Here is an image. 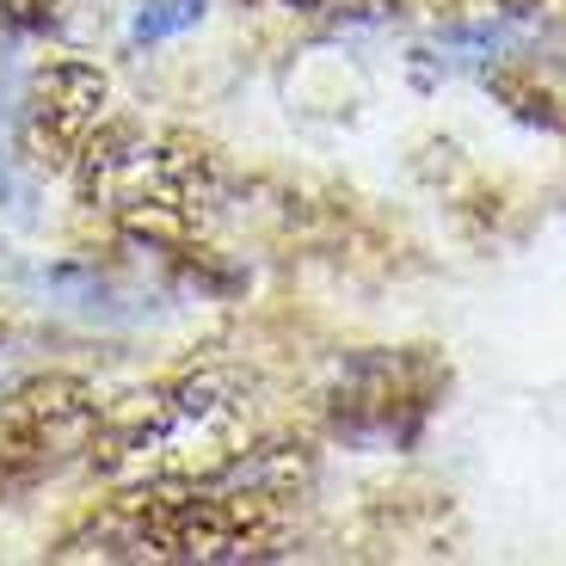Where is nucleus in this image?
Here are the masks:
<instances>
[{"label":"nucleus","mask_w":566,"mask_h":566,"mask_svg":"<svg viewBox=\"0 0 566 566\" xmlns=\"http://www.w3.org/2000/svg\"><path fill=\"white\" fill-rule=\"evenodd\" d=\"M290 7H339V0H290Z\"/></svg>","instance_id":"nucleus-4"},{"label":"nucleus","mask_w":566,"mask_h":566,"mask_svg":"<svg viewBox=\"0 0 566 566\" xmlns=\"http://www.w3.org/2000/svg\"><path fill=\"white\" fill-rule=\"evenodd\" d=\"M99 395L74 376H38L0 407V486H25L99 438Z\"/></svg>","instance_id":"nucleus-2"},{"label":"nucleus","mask_w":566,"mask_h":566,"mask_svg":"<svg viewBox=\"0 0 566 566\" xmlns=\"http://www.w3.org/2000/svg\"><path fill=\"white\" fill-rule=\"evenodd\" d=\"M105 99H112V86H105L99 69H86V62H50L31 81V99H25L31 160H43V167H74L81 148L93 142V129H99Z\"/></svg>","instance_id":"nucleus-3"},{"label":"nucleus","mask_w":566,"mask_h":566,"mask_svg":"<svg viewBox=\"0 0 566 566\" xmlns=\"http://www.w3.org/2000/svg\"><path fill=\"white\" fill-rule=\"evenodd\" d=\"M81 198L93 210L117 216L129 234H155V241H179L216 198V167L203 148L167 136H142V129H93V142L74 160Z\"/></svg>","instance_id":"nucleus-1"}]
</instances>
